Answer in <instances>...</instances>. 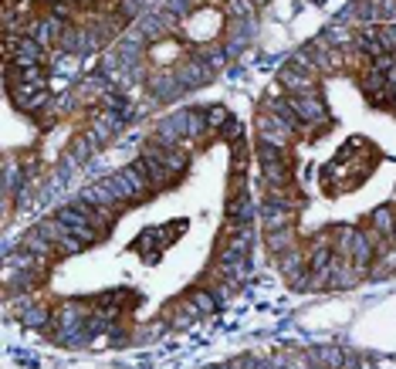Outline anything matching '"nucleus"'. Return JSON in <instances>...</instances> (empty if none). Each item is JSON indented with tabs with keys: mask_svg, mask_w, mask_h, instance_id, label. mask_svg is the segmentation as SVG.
<instances>
[{
	"mask_svg": "<svg viewBox=\"0 0 396 369\" xmlns=\"http://www.w3.org/2000/svg\"><path fill=\"white\" fill-rule=\"evenodd\" d=\"M186 298L193 302V308H197L200 315H214V312H217V298H214V291H203V288H197V291H190Z\"/></svg>",
	"mask_w": 396,
	"mask_h": 369,
	"instance_id": "obj_17",
	"label": "nucleus"
},
{
	"mask_svg": "<svg viewBox=\"0 0 396 369\" xmlns=\"http://www.w3.org/2000/svg\"><path fill=\"white\" fill-rule=\"evenodd\" d=\"M261 220H264V234H267V231H281V227H291L295 210H291V207H281V203H264Z\"/></svg>",
	"mask_w": 396,
	"mask_h": 369,
	"instance_id": "obj_11",
	"label": "nucleus"
},
{
	"mask_svg": "<svg viewBox=\"0 0 396 369\" xmlns=\"http://www.w3.org/2000/svg\"><path fill=\"white\" fill-rule=\"evenodd\" d=\"M21 247H24V251H31V254H34L38 261H41V264H44L47 258H58V247H54L51 240L44 238V234L38 231V227L24 234V238H21Z\"/></svg>",
	"mask_w": 396,
	"mask_h": 369,
	"instance_id": "obj_10",
	"label": "nucleus"
},
{
	"mask_svg": "<svg viewBox=\"0 0 396 369\" xmlns=\"http://www.w3.org/2000/svg\"><path fill=\"white\" fill-rule=\"evenodd\" d=\"M190 3H193V7H200V3H207V0H190Z\"/></svg>",
	"mask_w": 396,
	"mask_h": 369,
	"instance_id": "obj_21",
	"label": "nucleus"
},
{
	"mask_svg": "<svg viewBox=\"0 0 396 369\" xmlns=\"http://www.w3.org/2000/svg\"><path fill=\"white\" fill-rule=\"evenodd\" d=\"M288 102H291L295 115L302 119V126H329L332 122L322 95H288Z\"/></svg>",
	"mask_w": 396,
	"mask_h": 369,
	"instance_id": "obj_2",
	"label": "nucleus"
},
{
	"mask_svg": "<svg viewBox=\"0 0 396 369\" xmlns=\"http://www.w3.org/2000/svg\"><path fill=\"white\" fill-rule=\"evenodd\" d=\"M359 88H362V95H366V102H369V106H390V102H393L386 78H383L379 71H373V68H366V71H362Z\"/></svg>",
	"mask_w": 396,
	"mask_h": 369,
	"instance_id": "obj_6",
	"label": "nucleus"
},
{
	"mask_svg": "<svg viewBox=\"0 0 396 369\" xmlns=\"http://www.w3.org/2000/svg\"><path fill=\"white\" fill-rule=\"evenodd\" d=\"M220 132H223V139H230V143H237V139H241V126H237L234 119H230V122H227Z\"/></svg>",
	"mask_w": 396,
	"mask_h": 369,
	"instance_id": "obj_20",
	"label": "nucleus"
},
{
	"mask_svg": "<svg viewBox=\"0 0 396 369\" xmlns=\"http://www.w3.org/2000/svg\"><path fill=\"white\" fill-rule=\"evenodd\" d=\"M288 247H295V227H281V231H267V251L281 254Z\"/></svg>",
	"mask_w": 396,
	"mask_h": 369,
	"instance_id": "obj_16",
	"label": "nucleus"
},
{
	"mask_svg": "<svg viewBox=\"0 0 396 369\" xmlns=\"http://www.w3.org/2000/svg\"><path fill=\"white\" fill-rule=\"evenodd\" d=\"M65 21H58V17H41V21H31L27 24V38H34V41L41 44V48H58L61 41V34H65Z\"/></svg>",
	"mask_w": 396,
	"mask_h": 369,
	"instance_id": "obj_5",
	"label": "nucleus"
},
{
	"mask_svg": "<svg viewBox=\"0 0 396 369\" xmlns=\"http://www.w3.org/2000/svg\"><path fill=\"white\" fill-rule=\"evenodd\" d=\"M214 78V68L207 65L203 58H197V55H190V62H186V68H183V75H179V82H183V88H200L207 85Z\"/></svg>",
	"mask_w": 396,
	"mask_h": 369,
	"instance_id": "obj_8",
	"label": "nucleus"
},
{
	"mask_svg": "<svg viewBox=\"0 0 396 369\" xmlns=\"http://www.w3.org/2000/svg\"><path fill=\"white\" fill-rule=\"evenodd\" d=\"M78 200H82V203H88V207H109V210L122 203V196L115 194V187H112L109 176H105V180H95L91 187H85Z\"/></svg>",
	"mask_w": 396,
	"mask_h": 369,
	"instance_id": "obj_7",
	"label": "nucleus"
},
{
	"mask_svg": "<svg viewBox=\"0 0 396 369\" xmlns=\"http://www.w3.org/2000/svg\"><path fill=\"white\" fill-rule=\"evenodd\" d=\"M346 349H335V346H325V349H311L308 352V359L315 363V366H325V369H346Z\"/></svg>",
	"mask_w": 396,
	"mask_h": 369,
	"instance_id": "obj_13",
	"label": "nucleus"
},
{
	"mask_svg": "<svg viewBox=\"0 0 396 369\" xmlns=\"http://www.w3.org/2000/svg\"><path fill=\"white\" fill-rule=\"evenodd\" d=\"M227 3H230V0H227Z\"/></svg>",
	"mask_w": 396,
	"mask_h": 369,
	"instance_id": "obj_23",
	"label": "nucleus"
},
{
	"mask_svg": "<svg viewBox=\"0 0 396 369\" xmlns=\"http://www.w3.org/2000/svg\"><path fill=\"white\" fill-rule=\"evenodd\" d=\"M230 122V115H227V109H220V106H214V109H207V126H210V132H220L223 126Z\"/></svg>",
	"mask_w": 396,
	"mask_h": 369,
	"instance_id": "obj_18",
	"label": "nucleus"
},
{
	"mask_svg": "<svg viewBox=\"0 0 396 369\" xmlns=\"http://www.w3.org/2000/svg\"><path fill=\"white\" fill-rule=\"evenodd\" d=\"M254 129H258V143L278 146V150H285L288 143H291V129H288L278 115H271L267 109L258 112V119H254Z\"/></svg>",
	"mask_w": 396,
	"mask_h": 369,
	"instance_id": "obj_3",
	"label": "nucleus"
},
{
	"mask_svg": "<svg viewBox=\"0 0 396 369\" xmlns=\"http://www.w3.org/2000/svg\"><path fill=\"white\" fill-rule=\"evenodd\" d=\"M217 369H227V366H217Z\"/></svg>",
	"mask_w": 396,
	"mask_h": 369,
	"instance_id": "obj_22",
	"label": "nucleus"
},
{
	"mask_svg": "<svg viewBox=\"0 0 396 369\" xmlns=\"http://www.w3.org/2000/svg\"><path fill=\"white\" fill-rule=\"evenodd\" d=\"M278 85L285 88L288 95H318V75H308V71L288 62L281 68V75H278Z\"/></svg>",
	"mask_w": 396,
	"mask_h": 369,
	"instance_id": "obj_4",
	"label": "nucleus"
},
{
	"mask_svg": "<svg viewBox=\"0 0 396 369\" xmlns=\"http://www.w3.org/2000/svg\"><path fill=\"white\" fill-rule=\"evenodd\" d=\"M393 227H396V214L390 207H379L369 214V234H376L379 240H393Z\"/></svg>",
	"mask_w": 396,
	"mask_h": 369,
	"instance_id": "obj_12",
	"label": "nucleus"
},
{
	"mask_svg": "<svg viewBox=\"0 0 396 369\" xmlns=\"http://www.w3.org/2000/svg\"><path fill=\"white\" fill-rule=\"evenodd\" d=\"M68 14H71V3H65V0H58V3H51V17H58V21H65Z\"/></svg>",
	"mask_w": 396,
	"mask_h": 369,
	"instance_id": "obj_19",
	"label": "nucleus"
},
{
	"mask_svg": "<svg viewBox=\"0 0 396 369\" xmlns=\"http://www.w3.org/2000/svg\"><path fill=\"white\" fill-rule=\"evenodd\" d=\"M393 271H396V244H390L383 254H376L373 268H369V275H373V278H390Z\"/></svg>",
	"mask_w": 396,
	"mask_h": 369,
	"instance_id": "obj_15",
	"label": "nucleus"
},
{
	"mask_svg": "<svg viewBox=\"0 0 396 369\" xmlns=\"http://www.w3.org/2000/svg\"><path fill=\"white\" fill-rule=\"evenodd\" d=\"M254 217V203L247 194H237V196H227V220L234 224H251Z\"/></svg>",
	"mask_w": 396,
	"mask_h": 369,
	"instance_id": "obj_14",
	"label": "nucleus"
},
{
	"mask_svg": "<svg viewBox=\"0 0 396 369\" xmlns=\"http://www.w3.org/2000/svg\"><path fill=\"white\" fill-rule=\"evenodd\" d=\"M109 180H112V187H115V194L122 196V203H139V200H146V196L153 194V183L146 180V173L135 163L115 170Z\"/></svg>",
	"mask_w": 396,
	"mask_h": 369,
	"instance_id": "obj_1",
	"label": "nucleus"
},
{
	"mask_svg": "<svg viewBox=\"0 0 396 369\" xmlns=\"http://www.w3.org/2000/svg\"><path fill=\"white\" fill-rule=\"evenodd\" d=\"M359 278H362V275L355 271V264H352L349 254H335V258H332V288H352Z\"/></svg>",
	"mask_w": 396,
	"mask_h": 369,
	"instance_id": "obj_9",
	"label": "nucleus"
}]
</instances>
